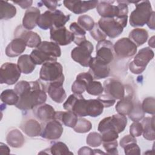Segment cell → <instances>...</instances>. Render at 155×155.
I'll use <instances>...</instances> for the list:
<instances>
[{"mask_svg": "<svg viewBox=\"0 0 155 155\" xmlns=\"http://www.w3.org/2000/svg\"><path fill=\"white\" fill-rule=\"evenodd\" d=\"M91 128L92 124L88 120L80 117L78 119L76 124L73 127V129L76 133H85L90 131Z\"/></svg>", "mask_w": 155, "mask_h": 155, "instance_id": "obj_39", "label": "cell"}, {"mask_svg": "<svg viewBox=\"0 0 155 155\" xmlns=\"http://www.w3.org/2000/svg\"><path fill=\"white\" fill-rule=\"evenodd\" d=\"M40 3L43 4L49 10L53 11L56 10V7L59 6L58 5V2L56 1H41L39 2Z\"/></svg>", "mask_w": 155, "mask_h": 155, "instance_id": "obj_51", "label": "cell"}, {"mask_svg": "<svg viewBox=\"0 0 155 155\" xmlns=\"http://www.w3.org/2000/svg\"><path fill=\"white\" fill-rule=\"evenodd\" d=\"M93 48V45L90 41L85 40L71 50V57L82 66L89 67Z\"/></svg>", "mask_w": 155, "mask_h": 155, "instance_id": "obj_7", "label": "cell"}, {"mask_svg": "<svg viewBox=\"0 0 155 155\" xmlns=\"http://www.w3.org/2000/svg\"><path fill=\"white\" fill-rule=\"evenodd\" d=\"M103 104L97 99H88L87 103V116L95 117L101 115L104 110Z\"/></svg>", "mask_w": 155, "mask_h": 155, "instance_id": "obj_32", "label": "cell"}, {"mask_svg": "<svg viewBox=\"0 0 155 155\" xmlns=\"http://www.w3.org/2000/svg\"><path fill=\"white\" fill-rule=\"evenodd\" d=\"M104 90L105 94L115 99L120 100L129 95L125 86L119 80L109 78L104 82Z\"/></svg>", "mask_w": 155, "mask_h": 155, "instance_id": "obj_9", "label": "cell"}, {"mask_svg": "<svg viewBox=\"0 0 155 155\" xmlns=\"http://www.w3.org/2000/svg\"><path fill=\"white\" fill-rule=\"evenodd\" d=\"M55 113L56 111L53 107L46 104L39 105L35 111L36 117L40 120L46 122L54 119Z\"/></svg>", "mask_w": 155, "mask_h": 155, "instance_id": "obj_22", "label": "cell"}, {"mask_svg": "<svg viewBox=\"0 0 155 155\" xmlns=\"http://www.w3.org/2000/svg\"><path fill=\"white\" fill-rule=\"evenodd\" d=\"M40 15V10L38 8L35 7L28 8L23 17L22 26L28 30L33 29L37 25Z\"/></svg>", "mask_w": 155, "mask_h": 155, "instance_id": "obj_19", "label": "cell"}, {"mask_svg": "<svg viewBox=\"0 0 155 155\" xmlns=\"http://www.w3.org/2000/svg\"><path fill=\"white\" fill-rule=\"evenodd\" d=\"M0 150H1V154H9L10 153V149L4 143H0Z\"/></svg>", "mask_w": 155, "mask_h": 155, "instance_id": "obj_55", "label": "cell"}, {"mask_svg": "<svg viewBox=\"0 0 155 155\" xmlns=\"http://www.w3.org/2000/svg\"><path fill=\"white\" fill-rule=\"evenodd\" d=\"M143 132V127L141 123L134 122L130 127V133L132 136L136 137L141 136Z\"/></svg>", "mask_w": 155, "mask_h": 155, "instance_id": "obj_46", "label": "cell"}, {"mask_svg": "<svg viewBox=\"0 0 155 155\" xmlns=\"http://www.w3.org/2000/svg\"><path fill=\"white\" fill-rule=\"evenodd\" d=\"M125 154H140V149L137 145V142H132L125 145L124 148Z\"/></svg>", "mask_w": 155, "mask_h": 155, "instance_id": "obj_48", "label": "cell"}, {"mask_svg": "<svg viewBox=\"0 0 155 155\" xmlns=\"http://www.w3.org/2000/svg\"><path fill=\"white\" fill-rule=\"evenodd\" d=\"M16 14V8L7 1H0V19L7 20L13 18Z\"/></svg>", "mask_w": 155, "mask_h": 155, "instance_id": "obj_33", "label": "cell"}, {"mask_svg": "<svg viewBox=\"0 0 155 155\" xmlns=\"http://www.w3.org/2000/svg\"><path fill=\"white\" fill-rule=\"evenodd\" d=\"M148 38V33L145 29L136 28L130 32L128 38L137 47H139L147 42Z\"/></svg>", "mask_w": 155, "mask_h": 155, "instance_id": "obj_28", "label": "cell"}, {"mask_svg": "<svg viewBox=\"0 0 155 155\" xmlns=\"http://www.w3.org/2000/svg\"><path fill=\"white\" fill-rule=\"evenodd\" d=\"M32 61L36 65H43L48 62H56L57 58L38 49L32 50L30 54Z\"/></svg>", "mask_w": 155, "mask_h": 155, "instance_id": "obj_29", "label": "cell"}, {"mask_svg": "<svg viewBox=\"0 0 155 155\" xmlns=\"http://www.w3.org/2000/svg\"><path fill=\"white\" fill-rule=\"evenodd\" d=\"M6 141L13 148H20L24 145L25 139L19 130L13 129L8 133L6 137Z\"/></svg>", "mask_w": 155, "mask_h": 155, "instance_id": "obj_25", "label": "cell"}, {"mask_svg": "<svg viewBox=\"0 0 155 155\" xmlns=\"http://www.w3.org/2000/svg\"><path fill=\"white\" fill-rule=\"evenodd\" d=\"M96 52V57L108 65L114 59L113 44L110 41L105 39L98 42Z\"/></svg>", "mask_w": 155, "mask_h": 155, "instance_id": "obj_13", "label": "cell"}, {"mask_svg": "<svg viewBox=\"0 0 155 155\" xmlns=\"http://www.w3.org/2000/svg\"><path fill=\"white\" fill-rule=\"evenodd\" d=\"M93 78L89 72L81 73L76 76V81L71 85V91L74 94H81L86 90L88 82L93 81Z\"/></svg>", "mask_w": 155, "mask_h": 155, "instance_id": "obj_20", "label": "cell"}, {"mask_svg": "<svg viewBox=\"0 0 155 155\" xmlns=\"http://www.w3.org/2000/svg\"><path fill=\"white\" fill-rule=\"evenodd\" d=\"M14 35L15 38L23 39L26 45L30 48H37L41 42V38L37 33L27 30L22 25L16 28Z\"/></svg>", "mask_w": 155, "mask_h": 155, "instance_id": "obj_11", "label": "cell"}, {"mask_svg": "<svg viewBox=\"0 0 155 155\" xmlns=\"http://www.w3.org/2000/svg\"><path fill=\"white\" fill-rule=\"evenodd\" d=\"M78 119V116L70 111H56L54 116V119L61 122L62 125L73 128L76 125Z\"/></svg>", "mask_w": 155, "mask_h": 155, "instance_id": "obj_23", "label": "cell"}, {"mask_svg": "<svg viewBox=\"0 0 155 155\" xmlns=\"http://www.w3.org/2000/svg\"><path fill=\"white\" fill-rule=\"evenodd\" d=\"M141 106L144 113L154 115L155 99L153 97H148L144 99Z\"/></svg>", "mask_w": 155, "mask_h": 155, "instance_id": "obj_42", "label": "cell"}, {"mask_svg": "<svg viewBox=\"0 0 155 155\" xmlns=\"http://www.w3.org/2000/svg\"><path fill=\"white\" fill-rule=\"evenodd\" d=\"M111 117L116 131L118 133L122 132L125 130L127 124V117L119 113L113 114Z\"/></svg>", "mask_w": 155, "mask_h": 155, "instance_id": "obj_36", "label": "cell"}, {"mask_svg": "<svg viewBox=\"0 0 155 155\" xmlns=\"http://www.w3.org/2000/svg\"><path fill=\"white\" fill-rule=\"evenodd\" d=\"M0 98L1 101L5 104L15 105L18 103L19 97L14 90L7 89L1 93Z\"/></svg>", "mask_w": 155, "mask_h": 155, "instance_id": "obj_35", "label": "cell"}, {"mask_svg": "<svg viewBox=\"0 0 155 155\" xmlns=\"http://www.w3.org/2000/svg\"><path fill=\"white\" fill-rule=\"evenodd\" d=\"M78 24L85 31H90L94 26L95 22L93 19L87 15H81L78 19Z\"/></svg>", "mask_w": 155, "mask_h": 155, "instance_id": "obj_41", "label": "cell"}, {"mask_svg": "<svg viewBox=\"0 0 155 155\" xmlns=\"http://www.w3.org/2000/svg\"><path fill=\"white\" fill-rule=\"evenodd\" d=\"M26 46V44L23 39L15 38L6 47L5 54L10 58L18 56L25 51Z\"/></svg>", "mask_w": 155, "mask_h": 155, "instance_id": "obj_21", "label": "cell"}, {"mask_svg": "<svg viewBox=\"0 0 155 155\" xmlns=\"http://www.w3.org/2000/svg\"><path fill=\"white\" fill-rule=\"evenodd\" d=\"M50 39L59 45H67L74 40L73 34L64 26L60 28L51 27L50 29Z\"/></svg>", "mask_w": 155, "mask_h": 155, "instance_id": "obj_12", "label": "cell"}, {"mask_svg": "<svg viewBox=\"0 0 155 155\" xmlns=\"http://www.w3.org/2000/svg\"><path fill=\"white\" fill-rule=\"evenodd\" d=\"M21 71L18 65L12 62H5L0 68V83L13 85L21 76Z\"/></svg>", "mask_w": 155, "mask_h": 155, "instance_id": "obj_8", "label": "cell"}, {"mask_svg": "<svg viewBox=\"0 0 155 155\" xmlns=\"http://www.w3.org/2000/svg\"><path fill=\"white\" fill-rule=\"evenodd\" d=\"M128 116L133 122H139L144 117L145 113L143 112L141 104L139 101L134 102L133 108Z\"/></svg>", "mask_w": 155, "mask_h": 155, "instance_id": "obj_38", "label": "cell"}, {"mask_svg": "<svg viewBox=\"0 0 155 155\" xmlns=\"http://www.w3.org/2000/svg\"><path fill=\"white\" fill-rule=\"evenodd\" d=\"M136 8L131 12L130 16V25L133 27H143L147 24L153 9L149 1L136 2Z\"/></svg>", "mask_w": 155, "mask_h": 155, "instance_id": "obj_4", "label": "cell"}, {"mask_svg": "<svg viewBox=\"0 0 155 155\" xmlns=\"http://www.w3.org/2000/svg\"><path fill=\"white\" fill-rule=\"evenodd\" d=\"M132 142H137L136 139L134 137L131 135H126L124 136L120 140V146L122 148H124L127 144H129Z\"/></svg>", "mask_w": 155, "mask_h": 155, "instance_id": "obj_50", "label": "cell"}, {"mask_svg": "<svg viewBox=\"0 0 155 155\" xmlns=\"http://www.w3.org/2000/svg\"><path fill=\"white\" fill-rule=\"evenodd\" d=\"M64 5L74 14H82L97 7L98 1H64Z\"/></svg>", "mask_w": 155, "mask_h": 155, "instance_id": "obj_16", "label": "cell"}, {"mask_svg": "<svg viewBox=\"0 0 155 155\" xmlns=\"http://www.w3.org/2000/svg\"><path fill=\"white\" fill-rule=\"evenodd\" d=\"M64 128L62 124L56 119L47 122L45 127L42 129L40 136L48 140H56L61 137Z\"/></svg>", "mask_w": 155, "mask_h": 155, "instance_id": "obj_15", "label": "cell"}, {"mask_svg": "<svg viewBox=\"0 0 155 155\" xmlns=\"http://www.w3.org/2000/svg\"><path fill=\"white\" fill-rule=\"evenodd\" d=\"M18 65L24 74H30L36 67V64L32 61L30 55L23 54L19 56L18 60Z\"/></svg>", "mask_w": 155, "mask_h": 155, "instance_id": "obj_31", "label": "cell"}, {"mask_svg": "<svg viewBox=\"0 0 155 155\" xmlns=\"http://www.w3.org/2000/svg\"><path fill=\"white\" fill-rule=\"evenodd\" d=\"M93 153H94V154H105V153L101 151V150H99V149H94V150H93Z\"/></svg>", "mask_w": 155, "mask_h": 155, "instance_id": "obj_57", "label": "cell"}, {"mask_svg": "<svg viewBox=\"0 0 155 155\" xmlns=\"http://www.w3.org/2000/svg\"><path fill=\"white\" fill-rule=\"evenodd\" d=\"M148 45H149V46H150L152 48L154 47V36H152L150 39V40L148 41Z\"/></svg>", "mask_w": 155, "mask_h": 155, "instance_id": "obj_56", "label": "cell"}, {"mask_svg": "<svg viewBox=\"0 0 155 155\" xmlns=\"http://www.w3.org/2000/svg\"><path fill=\"white\" fill-rule=\"evenodd\" d=\"M137 46L129 38H122L113 45L116 56L119 58H127L134 56L137 51Z\"/></svg>", "mask_w": 155, "mask_h": 155, "instance_id": "obj_10", "label": "cell"}, {"mask_svg": "<svg viewBox=\"0 0 155 155\" xmlns=\"http://www.w3.org/2000/svg\"><path fill=\"white\" fill-rule=\"evenodd\" d=\"M97 99L103 104L104 107H110L113 105L116 102L115 99L107 94H100L97 97Z\"/></svg>", "mask_w": 155, "mask_h": 155, "instance_id": "obj_49", "label": "cell"}, {"mask_svg": "<svg viewBox=\"0 0 155 155\" xmlns=\"http://www.w3.org/2000/svg\"><path fill=\"white\" fill-rule=\"evenodd\" d=\"M118 133L114 130H109L101 133L102 142H111L117 140L119 137Z\"/></svg>", "mask_w": 155, "mask_h": 155, "instance_id": "obj_47", "label": "cell"}, {"mask_svg": "<svg viewBox=\"0 0 155 155\" xmlns=\"http://www.w3.org/2000/svg\"><path fill=\"white\" fill-rule=\"evenodd\" d=\"M71 32L74 35L73 42L77 45H80L82 42L86 40V31L80 27L77 22H72L70 25Z\"/></svg>", "mask_w": 155, "mask_h": 155, "instance_id": "obj_34", "label": "cell"}, {"mask_svg": "<svg viewBox=\"0 0 155 155\" xmlns=\"http://www.w3.org/2000/svg\"><path fill=\"white\" fill-rule=\"evenodd\" d=\"M15 106L22 110H29L44 104L47 94L44 85L39 81L30 82V87L19 96Z\"/></svg>", "mask_w": 155, "mask_h": 155, "instance_id": "obj_1", "label": "cell"}, {"mask_svg": "<svg viewBox=\"0 0 155 155\" xmlns=\"http://www.w3.org/2000/svg\"><path fill=\"white\" fill-rule=\"evenodd\" d=\"M40 79L49 83L59 82L64 83V75L62 65L56 62H48L44 64L39 72Z\"/></svg>", "mask_w": 155, "mask_h": 155, "instance_id": "obj_5", "label": "cell"}, {"mask_svg": "<svg viewBox=\"0 0 155 155\" xmlns=\"http://www.w3.org/2000/svg\"><path fill=\"white\" fill-rule=\"evenodd\" d=\"M21 128L23 131L30 137H36L40 135L42 127L41 124L35 119H30L26 120L22 126H21Z\"/></svg>", "mask_w": 155, "mask_h": 155, "instance_id": "obj_24", "label": "cell"}, {"mask_svg": "<svg viewBox=\"0 0 155 155\" xmlns=\"http://www.w3.org/2000/svg\"><path fill=\"white\" fill-rule=\"evenodd\" d=\"M143 127V136L148 140H154L155 139L154 133V115L152 117H147L143 118L141 122Z\"/></svg>", "mask_w": 155, "mask_h": 155, "instance_id": "obj_26", "label": "cell"}, {"mask_svg": "<svg viewBox=\"0 0 155 155\" xmlns=\"http://www.w3.org/2000/svg\"><path fill=\"white\" fill-rule=\"evenodd\" d=\"M86 143L88 145L92 147H97L102 143V136L96 132L89 133L86 139Z\"/></svg>", "mask_w": 155, "mask_h": 155, "instance_id": "obj_43", "label": "cell"}, {"mask_svg": "<svg viewBox=\"0 0 155 155\" xmlns=\"http://www.w3.org/2000/svg\"><path fill=\"white\" fill-rule=\"evenodd\" d=\"M134 102L132 100L131 94L126 96L123 99L119 100L116 105V110L117 113L122 115H128L133 108Z\"/></svg>", "mask_w": 155, "mask_h": 155, "instance_id": "obj_27", "label": "cell"}, {"mask_svg": "<svg viewBox=\"0 0 155 155\" xmlns=\"http://www.w3.org/2000/svg\"><path fill=\"white\" fill-rule=\"evenodd\" d=\"M63 83L59 82H51L47 87V93L50 97L56 103H62L67 97Z\"/></svg>", "mask_w": 155, "mask_h": 155, "instance_id": "obj_18", "label": "cell"}, {"mask_svg": "<svg viewBox=\"0 0 155 155\" xmlns=\"http://www.w3.org/2000/svg\"><path fill=\"white\" fill-rule=\"evenodd\" d=\"M154 15H155V13L153 11V13H151V15L150 16L149 19L148 20V21L146 24L148 25V27L151 30H154V28H155V27H154Z\"/></svg>", "mask_w": 155, "mask_h": 155, "instance_id": "obj_54", "label": "cell"}, {"mask_svg": "<svg viewBox=\"0 0 155 155\" xmlns=\"http://www.w3.org/2000/svg\"><path fill=\"white\" fill-rule=\"evenodd\" d=\"M85 90L88 94L91 95L98 96L102 93L104 91V87L100 82L91 81L87 83Z\"/></svg>", "mask_w": 155, "mask_h": 155, "instance_id": "obj_40", "label": "cell"}, {"mask_svg": "<svg viewBox=\"0 0 155 155\" xmlns=\"http://www.w3.org/2000/svg\"><path fill=\"white\" fill-rule=\"evenodd\" d=\"M128 16H119L113 18H101L97 24L100 29L110 38L118 37L127 25Z\"/></svg>", "mask_w": 155, "mask_h": 155, "instance_id": "obj_3", "label": "cell"}, {"mask_svg": "<svg viewBox=\"0 0 155 155\" xmlns=\"http://www.w3.org/2000/svg\"><path fill=\"white\" fill-rule=\"evenodd\" d=\"M36 48L56 58L61 55V50L59 45L53 42L42 41Z\"/></svg>", "mask_w": 155, "mask_h": 155, "instance_id": "obj_30", "label": "cell"}, {"mask_svg": "<svg viewBox=\"0 0 155 155\" xmlns=\"http://www.w3.org/2000/svg\"><path fill=\"white\" fill-rule=\"evenodd\" d=\"M90 35L97 42L102 41L105 40L107 36L100 29L97 23H95L94 27L90 31Z\"/></svg>", "mask_w": 155, "mask_h": 155, "instance_id": "obj_44", "label": "cell"}, {"mask_svg": "<svg viewBox=\"0 0 155 155\" xmlns=\"http://www.w3.org/2000/svg\"><path fill=\"white\" fill-rule=\"evenodd\" d=\"M78 154L79 155H83V154H94L93 150H91L90 148L87 147H83L81 148L78 151Z\"/></svg>", "mask_w": 155, "mask_h": 155, "instance_id": "obj_53", "label": "cell"}, {"mask_svg": "<svg viewBox=\"0 0 155 155\" xmlns=\"http://www.w3.org/2000/svg\"><path fill=\"white\" fill-rule=\"evenodd\" d=\"M49 150L50 153L54 155H65V154H73L70 152L68 147L65 143L62 142H56L51 144Z\"/></svg>", "mask_w": 155, "mask_h": 155, "instance_id": "obj_37", "label": "cell"}, {"mask_svg": "<svg viewBox=\"0 0 155 155\" xmlns=\"http://www.w3.org/2000/svg\"><path fill=\"white\" fill-rule=\"evenodd\" d=\"M103 147L106 151V153L108 154H117V140L107 142H102Z\"/></svg>", "mask_w": 155, "mask_h": 155, "instance_id": "obj_45", "label": "cell"}, {"mask_svg": "<svg viewBox=\"0 0 155 155\" xmlns=\"http://www.w3.org/2000/svg\"><path fill=\"white\" fill-rule=\"evenodd\" d=\"M89 67L88 72L94 79L106 78L110 75V68L109 65L96 57H92L89 64Z\"/></svg>", "mask_w": 155, "mask_h": 155, "instance_id": "obj_14", "label": "cell"}, {"mask_svg": "<svg viewBox=\"0 0 155 155\" xmlns=\"http://www.w3.org/2000/svg\"><path fill=\"white\" fill-rule=\"evenodd\" d=\"M154 58V51L150 47L141 48L129 64V69L134 74L142 73Z\"/></svg>", "mask_w": 155, "mask_h": 155, "instance_id": "obj_6", "label": "cell"}, {"mask_svg": "<svg viewBox=\"0 0 155 155\" xmlns=\"http://www.w3.org/2000/svg\"><path fill=\"white\" fill-rule=\"evenodd\" d=\"M14 3L18 4L19 5L21 8H28L31 7V5L33 3V1L31 0L29 1H13Z\"/></svg>", "mask_w": 155, "mask_h": 155, "instance_id": "obj_52", "label": "cell"}, {"mask_svg": "<svg viewBox=\"0 0 155 155\" xmlns=\"http://www.w3.org/2000/svg\"><path fill=\"white\" fill-rule=\"evenodd\" d=\"M114 1H101L98 3L96 10L103 18H113L119 16L120 11L118 5L112 4Z\"/></svg>", "mask_w": 155, "mask_h": 155, "instance_id": "obj_17", "label": "cell"}, {"mask_svg": "<svg viewBox=\"0 0 155 155\" xmlns=\"http://www.w3.org/2000/svg\"><path fill=\"white\" fill-rule=\"evenodd\" d=\"M70 15H65L59 10H47L41 14L38 21V26L42 30L50 29L51 27H64L70 20Z\"/></svg>", "mask_w": 155, "mask_h": 155, "instance_id": "obj_2", "label": "cell"}]
</instances>
